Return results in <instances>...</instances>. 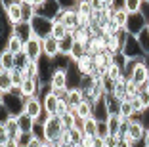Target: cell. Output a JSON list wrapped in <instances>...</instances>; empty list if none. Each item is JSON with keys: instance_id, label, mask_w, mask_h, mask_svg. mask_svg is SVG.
Here are the masks:
<instances>
[{"instance_id": "cell-1", "label": "cell", "mask_w": 149, "mask_h": 147, "mask_svg": "<svg viewBox=\"0 0 149 147\" xmlns=\"http://www.w3.org/2000/svg\"><path fill=\"white\" fill-rule=\"evenodd\" d=\"M63 130H65V126H63V121L61 117H57V115H50V117H46L42 122H40V132H42V138L46 139V141L54 143V141H59V138H61Z\"/></svg>"}, {"instance_id": "cell-2", "label": "cell", "mask_w": 149, "mask_h": 147, "mask_svg": "<svg viewBox=\"0 0 149 147\" xmlns=\"http://www.w3.org/2000/svg\"><path fill=\"white\" fill-rule=\"evenodd\" d=\"M61 12H63V4L59 0H44L38 8H35V15L46 17V19H50V21L59 19Z\"/></svg>"}, {"instance_id": "cell-3", "label": "cell", "mask_w": 149, "mask_h": 147, "mask_svg": "<svg viewBox=\"0 0 149 147\" xmlns=\"http://www.w3.org/2000/svg\"><path fill=\"white\" fill-rule=\"evenodd\" d=\"M29 25H31L33 36H36V38H40V40H44L46 36L52 35L54 21H50V19H46V17H40V15H35V17L29 21Z\"/></svg>"}, {"instance_id": "cell-4", "label": "cell", "mask_w": 149, "mask_h": 147, "mask_svg": "<svg viewBox=\"0 0 149 147\" xmlns=\"http://www.w3.org/2000/svg\"><path fill=\"white\" fill-rule=\"evenodd\" d=\"M123 54H124L126 59H145V54H143V50H141L138 38L134 35H128V33H126V38H124Z\"/></svg>"}, {"instance_id": "cell-5", "label": "cell", "mask_w": 149, "mask_h": 147, "mask_svg": "<svg viewBox=\"0 0 149 147\" xmlns=\"http://www.w3.org/2000/svg\"><path fill=\"white\" fill-rule=\"evenodd\" d=\"M2 100V109H4L8 115L12 117H17L23 113V103H25V98H15L12 94H2L0 95Z\"/></svg>"}, {"instance_id": "cell-6", "label": "cell", "mask_w": 149, "mask_h": 147, "mask_svg": "<svg viewBox=\"0 0 149 147\" xmlns=\"http://www.w3.org/2000/svg\"><path fill=\"white\" fill-rule=\"evenodd\" d=\"M48 86L56 92H67L69 90V73H67V67H57L54 71Z\"/></svg>"}, {"instance_id": "cell-7", "label": "cell", "mask_w": 149, "mask_h": 147, "mask_svg": "<svg viewBox=\"0 0 149 147\" xmlns=\"http://www.w3.org/2000/svg\"><path fill=\"white\" fill-rule=\"evenodd\" d=\"M147 21H149V19L145 17L141 12H138V13H130V15H128V21H126V27H124V31H126L128 35L138 36L141 31L147 27Z\"/></svg>"}, {"instance_id": "cell-8", "label": "cell", "mask_w": 149, "mask_h": 147, "mask_svg": "<svg viewBox=\"0 0 149 147\" xmlns=\"http://www.w3.org/2000/svg\"><path fill=\"white\" fill-rule=\"evenodd\" d=\"M23 111L33 117L36 122H40V117L44 113V103H42V98L35 95V98H25V103H23Z\"/></svg>"}, {"instance_id": "cell-9", "label": "cell", "mask_w": 149, "mask_h": 147, "mask_svg": "<svg viewBox=\"0 0 149 147\" xmlns=\"http://www.w3.org/2000/svg\"><path fill=\"white\" fill-rule=\"evenodd\" d=\"M25 56L31 61H40V57L44 56V48H42V40L36 38V36H31V38L25 42V48H23Z\"/></svg>"}, {"instance_id": "cell-10", "label": "cell", "mask_w": 149, "mask_h": 147, "mask_svg": "<svg viewBox=\"0 0 149 147\" xmlns=\"http://www.w3.org/2000/svg\"><path fill=\"white\" fill-rule=\"evenodd\" d=\"M59 101H61V98L56 94V92L52 90V88L48 86V92L42 95V103H44V113L46 115H57V109H59Z\"/></svg>"}, {"instance_id": "cell-11", "label": "cell", "mask_w": 149, "mask_h": 147, "mask_svg": "<svg viewBox=\"0 0 149 147\" xmlns=\"http://www.w3.org/2000/svg\"><path fill=\"white\" fill-rule=\"evenodd\" d=\"M59 21L67 27L69 33H74L79 29V13H77V8L71 6V8H63L61 15H59Z\"/></svg>"}, {"instance_id": "cell-12", "label": "cell", "mask_w": 149, "mask_h": 147, "mask_svg": "<svg viewBox=\"0 0 149 147\" xmlns=\"http://www.w3.org/2000/svg\"><path fill=\"white\" fill-rule=\"evenodd\" d=\"M4 15H6V19H8V23L12 27L23 23V6H21V2H13V4L6 6Z\"/></svg>"}, {"instance_id": "cell-13", "label": "cell", "mask_w": 149, "mask_h": 147, "mask_svg": "<svg viewBox=\"0 0 149 147\" xmlns=\"http://www.w3.org/2000/svg\"><path fill=\"white\" fill-rule=\"evenodd\" d=\"M40 88H42V78L36 77V78H25L21 84V90H23V98H35V95L40 94Z\"/></svg>"}, {"instance_id": "cell-14", "label": "cell", "mask_w": 149, "mask_h": 147, "mask_svg": "<svg viewBox=\"0 0 149 147\" xmlns=\"http://www.w3.org/2000/svg\"><path fill=\"white\" fill-rule=\"evenodd\" d=\"M94 111H92V117L96 118L97 122H107L111 117V113H109V107H107V101H105V95L103 98H100V100L96 101V103H92Z\"/></svg>"}, {"instance_id": "cell-15", "label": "cell", "mask_w": 149, "mask_h": 147, "mask_svg": "<svg viewBox=\"0 0 149 147\" xmlns=\"http://www.w3.org/2000/svg\"><path fill=\"white\" fill-rule=\"evenodd\" d=\"M149 78V65L145 63V59L138 61L136 69H134V73H132V82H136L138 86H145V82H147Z\"/></svg>"}, {"instance_id": "cell-16", "label": "cell", "mask_w": 149, "mask_h": 147, "mask_svg": "<svg viewBox=\"0 0 149 147\" xmlns=\"http://www.w3.org/2000/svg\"><path fill=\"white\" fill-rule=\"evenodd\" d=\"M145 132H147V128L143 126V122H141V121H130L126 139H130L132 143H134V141H140V139L145 138Z\"/></svg>"}, {"instance_id": "cell-17", "label": "cell", "mask_w": 149, "mask_h": 147, "mask_svg": "<svg viewBox=\"0 0 149 147\" xmlns=\"http://www.w3.org/2000/svg\"><path fill=\"white\" fill-rule=\"evenodd\" d=\"M42 48H44V56L50 57V59H56L59 56V40L54 38L52 35L42 40Z\"/></svg>"}, {"instance_id": "cell-18", "label": "cell", "mask_w": 149, "mask_h": 147, "mask_svg": "<svg viewBox=\"0 0 149 147\" xmlns=\"http://www.w3.org/2000/svg\"><path fill=\"white\" fill-rule=\"evenodd\" d=\"M124 38H126V31H120L117 36H109L107 38V52L109 54H120L124 46Z\"/></svg>"}, {"instance_id": "cell-19", "label": "cell", "mask_w": 149, "mask_h": 147, "mask_svg": "<svg viewBox=\"0 0 149 147\" xmlns=\"http://www.w3.org/2000/svg\"><path fill=\"white\" fill-rule=\"evenodd\" d=\"M0 126H2V128H4L6 132H8L10 138H15V139H17L19 136H21V128H19L17 117H12V115H10V117L6 118V121L0 122Z\"/></svg>"}, {"instance_id": "cell-20", "label": "cell", "mask_w": 149, "mask_h": 147, "mask_svg": "<svg viewBox=\"0 0 149 147\" xmlns=\"http://www.w3.org/2000/svg\"><path fill=\"white\" fill-rule=\"evenodd\" d=\"M77 71H79L80 75H82V77H90V75L94 73V69H96V63H94V57L92 56H84L82 59H79L77 61Z\"/></svg>"}, {"instance_id": "cell-21", "label": "cell", "mask_w": 149, "mask_h": 147, "mask_svg": "<svg viewBox=\"0 0 149 147\" xmlns=\"http://www.w3.org/2000/svg\"><path fill=\"white\" fill-rule=\"evenodd\" d=\"M23 48H25V40L19 38L17 35H13V33H12V35L6 38L4 50H8V52H12V54H21V52H23Z\"/></svg>"}, {"instance_id": "cell-22", "label": "cell", "mask_w": 149, "mask_h": 147, "mask_svg": "<svg viewBox=\"0 0 149 147\" xmlns=\"http://www.w3.org/2000/svg\"><path fill=\"white\" fill-rule=\"evenodd\" d=\"M65 100H67V103H69L71 111H74V109L84 101V94H82L80 88H69V90H67V98H65Z\"/></svg>"}, {"instance_id": "cell-23", "label": "cell", "mask_w": 149, "mask_h": 147, "mask_svg": "<svg viewBox=\"0 0 149 147\" xmlns=\"http://www.w3.org/2000/svg\"><path fill=\"white\" fill-rule=\"evenodd\" d=\"M17 122H19V128H21V134H33V130L36 126V121L33 117H29L25 111L21 115H17Z\"/></svg>"}, {"instance_id": "cell-24", "label": "cell", "mask_w": 149, "mask_h": 147, "mask_svg": "<svg viewBox=\"0 0 149 147\" xmlns=\"http://www.w3.org/2000/svg\"><path fill=\"white\" fill-rule=\"evenodd\" d=\"M15 69V54L2 50L0 54V71H13Z\"/></svg>"}, {"instance_id": "cell-25", "label": "cell", "mask_w": 149, "mask_h": 147, "mask_svg": "<svg viewBox=\"0 0 149 147\" xmlns=\"http://www.w3.org/2000/svg\"><path fill=\"white\" fill-rule=\"evenodd\" d=\"M74 42H77V40H74V35H73V33H69L65 38L59 40V56L69 57V56H71V52H73Z\"/></svg>"}, {"instance_id": "cell-26", "label": "cell", "mask_w": 149, "mask_h": 147, "mask_svg": "<svg viewBox=\"0 0 149 147\" xmlns=\"http://www.w3.org/2000/svg\"><path fill=\"white\" fill-rule=\"evenodd\" d=\"M12 33H13V35H17L19 38H23L25 42L33 36V33H31V25H29V23H25V21L19 23V25H13Z\"/></svg>"}, {"instance_id": "cell-27", "label": "cell", "mask_w": 149, "mask_h": 147, "mask_svg": "<svg viewBox=\"0 0 149 147\" xmlns=\"http://www.w3.org/2000/svg\"><path fill=\"white\" fill-rule=\"evenodd\" d=\"M12 88H13V82H12L10 71H0V94H10Z\"/></svg>"}, {"instance_id": "cell-28", "label": "cell", "mask_w": 149, "mask_h": 147, "mask_svg": "<svg viewBox=\"0 0 149 147\" xmlns=\"http://www.w3.org/2000/svg\"><path fill=\"white\" fill-rule=\"evenodd\" d=\"M118 115L123 118H128V121H132V117L136 115V111H134V107H132L130 103V98L128 100H123L120 101V107H118Z\"/></svg>"}, {"instance_id": "cell-29", "label": "cell", "mask_w": 149, "mask_h": 147, "mask_svg": "<svg viewBox=\"0 0 149 147\" xmlns=\"http://www.w3.org/2000/svg\"><path fill=\"white\" fill-rule=\"evenodd\" d=\"M97 124H100V122H97L94 117L86 118V121H84V130H82V134H84V136H92V138H96V136H97Z\"/></svg>"}, {"instance_id": "cell-30", "label": "cell", "mask_w": 149, "mask_h": 147, "mask_svg": "<svg viewBox=\"0 0 149 147\" xmlns=\"http://www.w3.org/2000/svg\"><path fill=\"white\" fill-rule=\"evenodd\" d=\"M67 35H69L67 27L63 25L59 19H56V21H54V27H52V36H54V38H57V40H61V38H65Z\"/></svg>"}, {"instance_id": "cell-31", "label": "cell", "mask_w": 149, "mask_h": 147, "mask_svg": "<svg viewBox=\"0 0 149 147\" xmlns=\"http://www.w3.org/2000/svg\"><path fill=\"white\" fill-rule=\"evenodd\" d=\"M123 117L120 115H111L107 121V128H109V136H118V128H120Z\"/></svg>"}, {"instance_id": "cell-32", "label": "cell", "mask_w": 149, "mask_h": 147, "mask_svg": "<svg viewBox=\"0 0 149 147\" xmlns=\"http://www.w3.org/2000/svg\"><path fill=\"white\" fill-rule=\"evenodd\" d=\"M86 56V44H82V42H74V46H73V52H71V61L73 63H77L79 59H82V57Z\"/></svg>"}, {"instance_id": "cell-33", "label": "cell", "mask_w": 149, "mask_h": 147, "mask_svg": "<svg viewBox=\"0 0 149 147\" xmlns=\"http://www.w3.org/2000/svg\"><path fill=\"white\" fill-rule=\"evenodd\" d=\"M92 111H94L92 103H90V101H86V100H84L79 107L74 109V113H77L79 117H82V118H90V117H92Z\"/></svg>"}, {"instance_id": "cell-34", "label": "cell", "mask_w": 149, "mask_h": 147, "mask_svg": "<svg viewBox=\"0 0 149 147\" xmlns=\"http://www.w3.org/2000/svg\"><path fill=\"white\" fill-rule=\"evenodd\" d=\"M141 6H143V0H124V2H123V8L126 10L128 13L141 12Z\"/></svg>"}, {"instance_id": "cell-35", "label": "cell", "mask_w": 149, "mask_h": 147, "mask_svg": "<svg viewBox=\"0 0 149 147\" xmlns=\"http://www.w3.org/2000/svg\"><path fill=\"white\" fill-rule=\"evenodd\" d=\"M128 15H130V13H128L124 8H118L117 12H115V17H113V21H115L118 27H120V29L124 31V27H126V21H128Z\"/></svg>"}, {"instance_id": "cell-36", "label": "cell", "mask_w": 149, "mask_h": 147, "mask_svg": "<svg viewBox=\"0 0 149 147\" xmlns=\"http://www.w3.org/2000/svg\"><path fill=\"white\" fill-rule=\"evenodd\" d=\"M73 35H74V40H77V42H82V44H88L90 40H92L90 29H77Z\"/></svg>"}, {"instance_id": "cell-37", "label": "cell", "mask_w": 149, "mask_h": 147, "mask_svg": "<svg viewBox=\"0 0 149 147\" xmlns=\"http://www.w3.org/2000/svg\"><path fill=\"white\" fill-rule=\"evenodd\" d=\"M136 38H138V42H140V46H141V50H143V54H145V56H149V31H147V27L141 31V33L136 36Z\"/></svg>"}, {"instance_id": "cell-38", "label": "cell", "mask_w": 149, "mask_h": 147, "mask_svg": "<svg viewBox=\"0 0 149 147\" xmlns=\"http://www.w3.org/2000/svg\"><path fill=\"white\" fill-rule=\"evenodd\" d=\"M25 78H36L38 77V73H40V69H38V61H29V65L25 67Z\"/></svg>"}, {"instance_id": "cell-39", "label": "cell", "mask_w": 149, "mask_h": 147, "mask_svg": "<svg viewBox=\"0 0 149 147\" xmlns=\"http://www.w3.org/2000/svg\"><path fill=\"white\" fill-rule=\"evenodd\" d=\"M29 57L25 56V52H21V54H15V69H19V71H25V67L29 65Z\"/></svg>"}, {"instance_id": "cell-40", "label": "cell", "mask_w": 149, "mask_h": 147, "mask_svg": "<svg viewBox=\"0 0 149 147\" xmlns=\"http://www.w3.org/2000/svg\"><path fill=\"white\" fill-rule=\"evenodd\" d=\"M61 121H63V126H65V128H74V122H77V113H74V111H69L67 115H63V117H61Z\"/></svg>"}, {"instance_id": "cell-41", "label": "cell", "mask_w": 149, "mask_h": 147, "mask_svg": "<svg viewBox=\"0 0 149 147\" xmlns=\"http://www.w3.org/2000/svg\"><path fill=\"white\" fill-rule=\"evenodd\" d=\"M130 103H132V107H134V111H136V115H138V113H143V111H145L143 103H141V100L138 98V95L130 98Z\"/></svg>"}, {"instance_id": "cell-42", "label": "cell", "mask_w": 149, "mask_h": 147, "mask_svg": "<svg viewBox=\"0 0 149 147\" xmlns=\"http://www.w3.org/2000/svg\"><path fill=\"white\" fill-rule=\"evenodd\" d=\"M44 143H46V139H44L42 136L33 134V138H31V141H29V145H27V147H44Z\"/></svg>"}, {"instance_id": "cell-43", "label": "cell", "mask_w": 149, "mask_h": 147, "mask_svg": "<svg viewBox=\"0 0 149 147\" xmlns=\"http://www.w3.org/2000/svg\"><path fill=\"white\" fill-rule=\"evenodd\" d=\"M128 126H130V121H128V118H123V122H120V128H118V138H126Z\"/></svg>"}, {"instance_id": "cell-44", "label": "cell", "mask_w": 149, "mask_h": 147, "mask_svg": "<svg viewBox=\"0 0 149 147\" xmlns=\"http://www.w3.org/2000/svg\"><path fill=\"white\" fill-rule=\"evenodd\" d=\"M118 136H107V138H103V145L105 147H117V143H118Z\"/></svg>"}, {"instance_id": "cell-45", "label": "cell", "mask_w": 149, "mask_h": 147, "mask_svg": "<svg viewBox=\"0 0 149 147\" xmlns=\"http://www.w3.org/2000/svg\"><path fill=\"white\" fill-rule=\"evenodd\" d=\"M90 6H92L94 12H103L105 10V2L103 0H90Z\"/></svg>"}, {"instance_id": "cell-46", "label": "cell", "mask_w": 149, "mask_h": 147, "mask_svg": "<svg viewBox=\"0 0 149 147\" xmlns=\"http://www.w3.org/2000/svg\"><path fill=\"white\" fill-rule=\"evenodd\" d=\"M0 147H21V145H19V141H17L15 138H10L8 141L4 143V145H0Z\"/></svg>"}, {"instance_id": "cell-47", "label": "cell", "mask_w": 149, "mask_h": 147, "mask_svg": "<svg viewBox=\"0 0 149 147\" xmlns=\"http://www.w3.org/2000/svg\"><path fill=\"white\" fill-rule=\"evenodd\" d=\"M117 147H132V141H130V139H126V138H120V139H118V143H117Z\"/></svg>"}, {"instance_id": "cell-48", "label": "cell", "mask_w": 149, "mask_h": 147, "mask_svg": "<svg viewBox=\"0 0 149 147\" xmlns=\"http://www.w3.org/2000/svg\"><path fill=\"white\" fill-rule=\"evenodd\" d=\"M23 2H27V4H31V6H33V8H38V6H40V4H42L44 0H23Z\"/></svg>"}, {"instance_id": "cell-49", "label": "cell", "mask_w": 149, "mask_h": 147, "mask_svg": "<svg viewBox=\"0 0 149 147\" xmlns=\"http://www.w3.org/2000/svg\"><path fill=\"white\" fill-rule=\"evenodd\" d=\"M132 147H147V143H145V138L140 139V141H134V143H132Z\"/></svg>"}, {"instance_id": "cell-50", "label": "cell", "mask_w": 149, "mask_h": 147, "mask_svg": "<svg viewBox=\"0 0 149 147\" xmlns=\"http://www.w3.org/2000/svg\"><path fill=\"white\" fill-rule=\"evenodd\" d=\"M52 147H63V143H61V141H54Z\"/></svg>"}, {"instance_id": "cell-51", "label": "cell", "mask_w": 149, "mask_h": 147, "mask_svg": "<svg viewBox=\"0 0 149 147\" xmlns=\"http://www.w3.org/2000/svg\"><path fill=\"white\" fill-rule=\"evenodd\" d=\"M145 143H147V147H149V128H147V132H145Z\"/></svg>"}, {"instance_id": "cell-52", "label": "cell", "mask_w": 149, "mask_h": 147, "mask_svg": "<svg viewBox=\"0 0 149 147\" xmlns=\"http://www.w3.org/2000/svg\"><path fill=\"white\" fill-rule=\"evenodd\" d=\"M44 147H52V143H50V141H46V143H44Z\"/></svg>"}, {"instance_id": "cell-53", "label": "cell", "mask_w": 149, "mask_h": 147, "mask_svg": "<svg viewBox=\"0 0 149 147\" xmlns=\"http://www.w3.org/2000/svg\"><path fill=\"white\" fill-rule=\"evenodd\" d=\"M145 88H147V90H149V78H147V82H145Z\"/></svg>"}, {"instance_id": "cell-54", "label": "cell", "mask_w": 149, "mask_h": 147, "mask_svg": "<svg viewBox=\"0 0 149 147\" xmlns=\"http://www.w3.org/2000/svg\"><path fill=\"white\" fill-rule=\"evenodd\" d=\"M73 2H74V4H77V2H80V0H73Z\"/></svg>"}, {"instance_id": "cell-55", "label": "cell", "mask_w": 149, "mask_h": 147, "mask_svg": "<svg viewBox=\"0 0 149 147\" xmlns=\"http://www.w3.org/2000/svg\"><path fill=\"white\" fill-rule=\"evenodd\" d=\"M147 31H149V21H147Z\"/></svg>"}]
</instances>
